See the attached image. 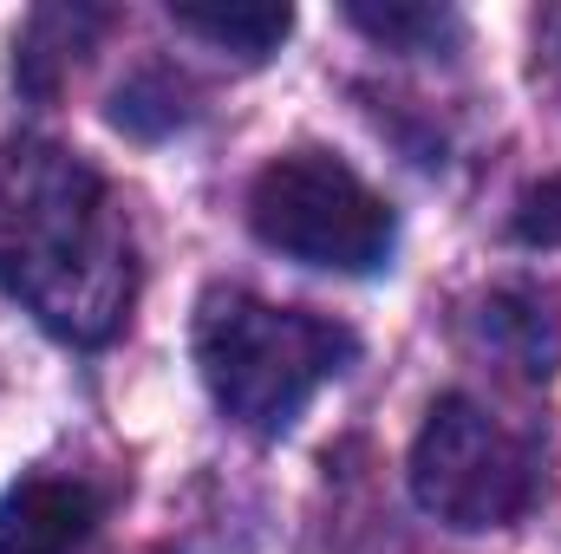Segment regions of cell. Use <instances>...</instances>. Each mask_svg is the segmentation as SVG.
<instances>
[{
    "label": "cell",
    "instance_id": "obj_1",
    "mask_svg": "<svg viewBox=\"0 0 561 554\" xmlns=\"http://www.w3.org/2000/svg\"><path fill=\"white\" fill-rule=\"evenodd\" d=\"M0 293L72 346H105L138 300L131 222L66 143H0Z\"/></svg>",
    "mask_w": 561,
    "mask_h": 554
},
{
    "label": "cell",
    "instance_id": "obj_2",
    "mask_svg": "<svg viewBox=\"0 0 561 554\" xmlns=\"http://www.w3.org/2000/svg\"><path fill=\"white\" fill-rule=\"evenodd\" d=\"M359 339L307 307H275L242 287H216L196 313V366L222 412L255 437L294 430L307 399L353 366Z\"/></svg>",
    "mask_w": 561,
    "mask_h": 554
},
{
    "label": "cell",
    "instance_id": "obj_3",
    "mask_svg": "<svg viewBox=\"0 0 561 554\" xmlns=\"http://www.w3.org/2000/svg\"><path fill=\"white\" fill-rule=\"evenodd\" d=\"M249 229L307 268L333 275H379L399 242V216L379 189L359 183L353 163L333 150H287L249 183Z\"/></svg>",
    "mask_w": 561,
    "mask_h": 554
},
{
    "label": "cell",
    "instance_id": "obj_4",
    "mask_svg": "<svg viewBox=\"0 0 561 554\" xmlns=\"http://www.w3.org/2000/svg\"><path fill=\"white\" fill-rule=\"evenodd\" d=\"M412 496L444 529H510L536 503V457L490 405L450 392L424 412L412 443Z\"/></svg>",
    "mask_w": 561,
    "mask_h": 554
},
{
    "label": "cell",
    "instance_id": "obj_5",
    "mask_svg": "<svg viewBox=\"0 0 561 554\" xmlns=\"http://www.w3.org/2000/svg\"><path fill=\"white\" fill-rule=\"evenodd\" d=\"M105 516V496L79 476H20L0 496V554H72Z\"/></svg>",
    "mask_w": 561,
    "mask_h": 554
},
{
    "label": "cell",
    "instance_id": "obj_6",
    "mask_svg": "<svg viewBox=\"0 0 561 554\" xmlns=\"http://www.w3.org/2000/svg\"><path fill=\"white\" fill-rule=\"evenodd\" d=\"M490 353H503L523 379H549L561 372V293L549 287H503L483 300L477 313Z\"/></svg>",
    "mask_w": 561,
    "mask_h": 554
},
{
    "label": "cell",
    "instance_id": "obj_7",
    "mask_svg": "<svg viewBox=\"0 0 561 554\" xmlns=\"http://www.w3.org/2000/svg\"><path fill=\"white\" fill-rule=\"evenodd\" d=\"M170 20H176L183 33L209 39L216 53H236L242 66L275 59L280 39L294 33V7H280V0H216V7H203V0H170Z\"/></svg>",
    "mask_w": 561,
    "mask_h": 554
},
{
    "label": "cell",
    "instance_id": "obj_8",
    "mask_svg": "<svg viewBox=\"0 0 561 554\" xmlns=\"http://www.w3.org/2000/svg\"><path fill=\"white\" fill-rule=\"evenodd\" d=\"M105 13L99 7H39L20 33V59H13V79L33 92V99H53L59 79L79 66V53L99 39Z\"/></svg>",
    "mask_w": 561,
    "mask_h": 554
},
{
    "label": "cell",
    "instance_id": "obj_9",
    "mask_svg": "<svg viewBox=\"0 0 561 554\" xmlns=\"http://www.w3.org/2000/svg\"><path fill=\"white\" fill-rule=\"evenodd\" d=\"M346 20L386 46V53H457L463 39V20L457 7H437V0H346Z\"/></svg>",
    "mask_w": 561,
    "mask_h": 554
},
{
    "label": "cell",
    "instance_id": "obj_10",
    "mask_svg": "<svg viewBox=\"0 0 561 554\" xmlns=\"http://www.w3.org/2000/svg\"><path fill=\"white\" fill-rule=\"evenodd\" d=\"M183 118H190V85H183L170 66H150L138 79H125L118 99H112V125L131 131V138H163V131H176Z\"/></svg>",
    "mask_w": 561,
    "mask_h": 554
},
{
    "label": "cell",
    "instance_id": "obj_11",
    "mask_svg": "<svg viewBox=\"0 0 561 554\" xmlns=\"http://www.w3.org/2000/svg\"><path fill=\"white\" fill-rule=\"evenodd\" d=\"M510 235L523 249H561V170L523 189V203L510 216Z\"/></svg>",
    "mask_w": 561,
    "mask_h": 554
}]
</instances>
